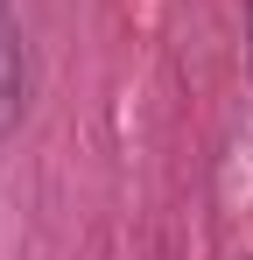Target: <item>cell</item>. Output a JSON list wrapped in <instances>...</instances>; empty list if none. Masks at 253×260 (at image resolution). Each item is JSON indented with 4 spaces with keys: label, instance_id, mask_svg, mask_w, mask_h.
<instances>
[{
    "label": "cell",
    "instance_id": "cell-1",
    "mask_svg": "<svg viewBox=\"0 0 253 260\" xmlns=\"http://www.w3.org/2000/svg\"><path fill=\"white\" fill-rule=\"evenodd\" d=\"M21 91H28V78H21V36H14V14L0 0V134L21 120Z\"/></svg>",
    "mask_w": 253,
    "mask_h": 260
}]
</instances>
